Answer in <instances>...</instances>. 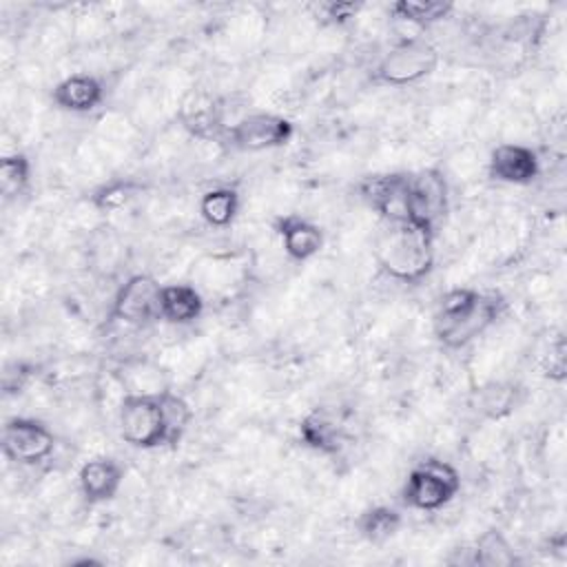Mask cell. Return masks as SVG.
Here are the masks:
<instances>
[{
  "label": "cell",
  "mask_w": 567,
  "mask_h": 567,
  "mask_svg": "<svg viewBox=\"0 0 567 567\" xmlns=\"http://www.w3.org/2000/svg\"><path fill=\"white\" fill-rule=\"evenodd\" d=\"M505 310L498 292H481L476 288L456 286L441 295L434 310V334L450 350L465 348L481 337Z\"/></svg>",
  "instance_id": "1"
},
{
  "label": "cell",
  "mask_w": 567,
  "mask_h": 567,
  "mask_svg": "<svg viewBox=\"0 0 567 567\" xmlns=\"http://www.w3.org/2000/svg\"><path fill=\"white\" fill-rule=\"evenodd\" d=\"M434 237L408 221L385 224L374 244V259L396 281H421L434 266Z\"/></svg>",
  "instance_id": "2"
},
{
  "label": "cell",
  "mask_w": 567,
  "mask_h": 567,
  "mask_svg": "<svg viewBox=\"0 0 567 567\" xmlns=\"http://www.w3.org/2000/svg\"><path fill=\"white\" fill-rule=\"evenodd\" d=\"M439 60L441 53L427 38H403L381 55L372 71V80L383 86L416 84L436 71Z\"/></svg>",
  "instance_id": "3"
},
{
  "label": "cell",
  "mask_w": 567,
  "mask_h": 567,
  "mask_svg": "<svg viewBox=\"0 0 567 567\" xmlns=\"http://www.w3.org/2000/svg\"><path fill=\"white\" fill-rule=\"evenodd\" d=\"M458 492L461 474L454 465L441 458H423L408 472L401 496L412 509L436 512L452 503Z\"/></svg>",
  "instance_id": "4"
},
{
  "label": "cell",
  "mask_w": 567,
  "mask_h": 567,
  "mask_svg": "<svg viewBox=\"0 0 567 567\" xmlns=\"http://www.w3.org/2000/svg\"><path fill=\"white\" fill-rule=\"evenodd\" d=\"M120 436L137 450H155L166 445L162 410L157 392H128L117 410Z\"/></svg>",
  "instance_id": "5"
},
{
  "label": "cell",
  "mask_w": 567,
  "mask_h": 567,
  "mask_svg": "<svg viewBox=\"0 0 567 567\" xmlns=\"http://www.w3.org/2000/svg\"><path fill=\"white\" fill-rule=\"evenodd\" d=\"M450 190L439 168H421L408 177V224L436 235L439 224L447 215Z\"/></svg>",
  "instance_id": "6"
},
{
  "label": "cell",
  "mask_w": 567,
  "mask_h": 567,
  "mask_svg": "<svg viewBox=\"0 0 567 567\" xmlns=\"http://www.w3.org/2000/svg\"><path fill=\"white\" fill-rule=\"evenodd\" d=\"M295 137V124L277 113H246L226 126V140L233 148L244 153H261L281 148Z\"/></svg>",
  "instance_id": "7"
},
{
  "label": "cell",
  "mask_w": 567,
  "mask_h": 567,
  "mask_svg": "<svg viewBox=\"0 0 567 567\" xmlns=\"http://www.w3.org/2000/svg\"><path fill=\"white\" fill-rule=\"evenodd\" d=\"M55 450V434L38 419L11 416L2 425V454L18 465H38Z\"/></svg>",
  "instance_id": "8"
},
{
  "label": "cell",
  "mask_w": 567,
  "mask_h": 567,
  "mask_svg": "<svg viewBox=\"0 0 567 567\" xmlns=\"http://www.w3.org/2000/svg\"><path fill=\"white\" fill-rule=\"evenodd\" d=\"M162 284L155 277L137 272L128 277L115 292L111 317L128 326H146L159 319Z\"/></svg>",
  "instance_id": "9"
},
{
  "label": "cell",
  "mask_w": 567,
  "mask_h": 567,
  "mask_svg": "<svg viewBox=\"0 0 567 567\" xmlns=\"http://www.w3.org/2000/svg\"><path fill=\"white\" fill-rule=\"evenodd\" d=\"M408 177L410 173L368 175L359 182V195L385 224L408 221Z\"/></svg>",
  "instance_id": "10"
},
{
  "label": "cell",
  "mask_w": 567,
  "mask_h": 567,
  "mask_svg": "<svg viewBox=\"0 0 567 567\" xmlns=\"http://www.w3.org/2000/svg\"><path fill=\"white\" fill-rule=\"evenodd\" d=\"M487 173L496 182L512 184V186H527L538 177L540 162L536 151H532L529 146L505 142L492 148Z\"/></svg>",
  "instance_id": "11"
},
{
  "label": "cell",
  "mask_w": 567,
  "mask_h": 567,
  "mask_svg": "<svg viewBox=\"0 0 567 567\" xmlns=\"http://www.w3.org/2000/svg\"><path fill=\"white\" fill-rule=\"evenodd\" d=\"M124 483V467L113 456H93L82 463L78 472V485L86 503L100 505L117 496Z\"/></svg>",
  "instance_id": "12"
},
{
  "label": "cell",
  "mask_w": 567,
  "mask_h": 567,
  "mask_svg": "<svg viewBox=\"0 0 567 567\" xmlns=\"http://www.w3.org/2000/svg\"><path fill=\"white\" fill-rule=\"evenodd\" d=\"M51 100L66 113H91L104 100V84L95 75L73 73L55 84Z\"/></svg>",
  "instance_id": "13"
},
{
  "label": "cell",
  "mask_w": 567,
  "mask_h": 567,
  "mask_svg": "<svg viewBox=\"0 0 567 567\" xmlns=\"http://www.w3.org/2000/svg\"><path fill=\"white\" fill-rule=\"evenodd\" d=\"M277 233L281 237L284 252L292 261H308L317 257L323 248V230L310 219L299 215H288L277 221Z\"/></svg>",
  "instance_id": "14"
},
{
  "label": "cell",
  "mask_w": 567,
  "mask_h": 567,
  "mask_svg": "<svg viewBox=\"0 0 567 567\" xmlns=\"http://www.w3.org/2000/svg\"><path fill=\"white\" fill-rule=\"evenodd\" d=\"M299 439L319 454H337L343 445V430L328 410L315 408L299 421Z\"/></svg>",
  "instance_id": "15"
},
{
  "label": "cell",
  "mask_w": 567,
  "mask_h": 567,
  "mask_svg": "<svg viewBox=\"0 0 567 567\" xmlns=\"http://www.w3.org/2000/svg\"><path fill=\"white\" fill-rule=\"evenodd\" d=\"M204 312V299L195 290V286L188 284H166L162 286L159 295V319L186 326L202 317Z\"/></svg>",
  "instance_id": "16"
},
{
  "label": "cell",
  "mask_w": 567,
  "mask_h": 567,
  "mask_svg": "<svg viewBox=\"0 0 567 567\" xmlns=\"http://www.w3.org/2000/svg\"><path fill=\"white\" fill-rule=\"evenodd\" d=\"M401 525H403L401 512L390 505H372L363 509L357 518L359 536L372 545H383L385 540L396 536Z\"/></svg>",
  "instance_id": "17"
},
{
  "label": "cell",
  "mask_w": 567,
  "mask_h": 567,
  "mask_svg": "<svg viewBox=\"0 0 567 567\" xmlns=\"http://www.w3.org/2000/svg\"><path fill=\"white\" fill-rule=\"evenodd\" d=\"M157 401L162 410L166 447H177L193 421V410L188 401L173 390H157Z\"/></svg>",
  "instance_id": "18"
},
{
  "label": "cell",
  "mask_w": 567,
  "mask_h": 567,
  "mask_svg": "<svg viewBox=\"0 0 567 567\" xmlns=\"http://www.w3.org/2000/svg\"><path fill=\"white\" fill-rule=\"evenodd\" d=\"M239 213V195L235 188L217 186L202 195L199 199V215L213 228H226L235 221Z\"/></svg>",
  "instance_id": "19"
},
{
  "label": "cell",
  "mask_w": 567,
  "mask_h": 567,
  "mask_svg": "<svg viewBox=\"0 0 567 567\" xmlns=\"http://www.w3.org/2000/svg\"><path fill=\"white\" fill-rule=\"evenodd\" d=\"M454 11V4L447 0H399L390 7V13L414 27H432L443 22Z\"/></svg>",
  "instance_id": "20"
},
{
  "label": "cell",
  "mask_w": 567,
  "mask_h": 567,
  "mask_svg": "<svg viewBox=\"0 0 567 567\" xmlns=\"http://www.w3.org/2000/svg\"><path fill=\"white\" fill-rule=\"evenodd\" d=\"M470 563L481 567H512L518 563L516 551L498 529L483 532L470 549Z\"/></svg>",
  "instance_id": "21"
},
{
  "label": "cell",
  "mask_w": 567,
  "mask_h": 567,
  "mask_svg": "<svg viewBox=\"0 0 567 567\" xmlns=\"http://www.w3.org/2000/svg\"><path fill=\"white\" fill-rule=\"evenodd\" d=\"M31 182V159L24 153H9L0 159V193L4 199L18 197Z\"/></svg>",
  "instance_id": "22"
},
{
  "label": "cell",
  "mask_w": 567,
  "mask_h": 567,
  "mask_svg": "<svg viewBox=\"0 0 567 567\" xmlns=\"http://www.w3.org/2000/svg\"><path fill=\"white\" fill-rule=\"evenodd\" d=\"M140 186L133 179H115L109 184H102L100 188L93 190L91 195V204L95 210L100 213H115L120 208H124L135 195H137Z\"/></svg>",
  "instance_id": "23"
},
{
  "label": "cell",
  "mask_w": 567,
  "mask_h": 567,
  "mask_svg": "<svg viewBox=\"0 0 567 567\" xmlns=\"http://www.w3.org/2000/svg\"><path fill=\"white\" fill-rule=\"evenodd\" d=\"M481 412H485L489 419H498L509 414L516 408V388L505 383H489L481 390L478 401Z\"/></svg>",
  "instance_id": "24"
},
{
  "label": "cell",
  "mask_w": 567,
  "mask_h": 567,
  "mask_svg": "<svg viewBox=\"0 0 567 567\" xmlns=\"http://www.w3.org/2000/svg\"><path fill=\"white\" fill-rule=\"evenodd\" d=\"M359 9H361L359 2H330L323 7V13L332 24H343L350 18H354Z\"/></svg>",
  "instance_id": "25"
}]
</instances>
